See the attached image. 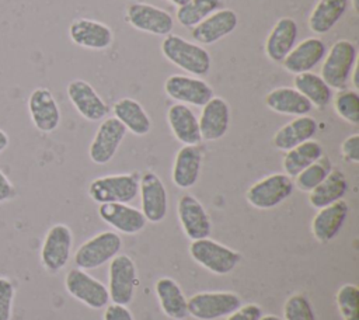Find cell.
I'll use <instances>...</instances> for the list:
<instances>
[{"mask_svg":"<svg viewBox=\"0 0 359 320\" xmlns=\"http://www.w3.org/2000/svg\"><path fill=\"white\" fill-rule=\"evenodd\" d=\"M160 49L168 62L191 76L203 77L210 70L212 59L209 52L202 45L191 42L177 34L165 35L161 41Z\"/></svg>","mask_w":359,"mask_h":320,"instance_id":"obj_1","label":"cell"},{"mask_svg":"<svg viewBox=\"0 0 359 320\" xmlns=\"http://www.w3.org/2000/svg\"><path fill=\"white\" fill-rule=\"evenodd\" d=\"M358 63L356 45L349 39H338L327 51L320 76L335 90L346 88L351 73Z\"/></svg>","mask_w":359,"mask_h":320,"instance_id":"obj_2","label":"cell"},{"mask_svg":"<svg viewBox=\"0 0 359 320\" xmlns=\"http://www.w3.org/2000/svg\"><path fill=\"white\" fill-rule=\"evenodd\" d=\"M189 255L196 264L215 275L230 274L241 260L240 253L209 237L192 240Z\"/></svg>","mask_w":359,"mask_h":320,"instance_id":"obj_3","label":"cell"},{"mask_svg":"<svg viewBox=\"0 0 359 320\" xmlns=\"http://www.w3.org/2000/svg\"><path fill=\"white\" fill-rule=\"evenodd\" d=\"M139 194V175L136 173L111 174L94 178L88 185V195L97 204H129Z\"/></svg>","mask_w":359,"mask_h":320,"instance_id":"obj_4","label":"cell"},{"mask_svg":"<svg viewBox=\"0 0 359 320\" xmlns=\"http://www.w3.org/2000/svg\"><path fill=\"white\" fill-rule=\"evenodd\" d=\"M293 180L285 173H273L255 181L245 192L247 202L257 209H272L285 202L293 192Z\"/></svg>","mask_w":359,"mask_h":320,"instance_id":"obj_5","label":"cell"},{"mask_svg":"<svg viewBox=\"0 0 359 320\" xmlns=\"http://www.w3.org/2000/svg\"><path fill=\"white\" fill-rule=\"evenodd\" d=\"M122 239L116 232H101L86 240L74 253V264L81 269H94L119 254Z\"/></svg>","mask_w":359,"mask_h":320,"instance_id":"obj_6","label":"cell"},{"mask_svg":"<svg viewBox=\"0 0 359 320\" xmlns=\"http://www.w3.org/2000/svg\"><path fill=\"white\" fill-rule=\"evenodd\" d=\"M137 286V272L133 260L126 254H118L109 261L108 293L112 303L129 305Z\"/></svg>","mask_w":359,"mask_h":320,"instance_id":"obj_7","label":"cell"},{"mask_svg":"<svg viewBox=\"0 0 359 320\" xmlns=\"http://www.w3.org/2000/svg\"><path fill=\"white\" fill-rule=\"evenodd\" d=\"M188 314L196 320H215L229 316L241 306V299L234 292H198L188 302Z\"/></svg>","mask_w":359,"mask_h":320,"instance_id":"obj_8","label":"cell"},{"mask_svg":"<svg viewBox=\"0 0 359 320\" xmlns=\"http://www.w3.org/2000/svg\"><path fill=\"white\" fill-rule=\"evenodd\" d=\"M73 246V233L65 223L50 226L41 246V262L49 272H57L66 267Z\"/></svg>","mask_w":359,"mask_h":320,"instance_id":"obj_9","label":"cell"},{"mask_svg":"<svg viewBox=\"0 0 359 320\" xmlns=\"http://www.w3.org/2000/svg\"><path fill=\"white\" fill-rule=\"evenodd\" d=\"M125 20L132 28L158 36L171 34L174 28L172 15L149 3H130L125 11Z\"/></svg>","mask_w":359,"mask_h":320,"instance_id":"obj_10","label":"cell"},{"mask_svg":"<svg viewBox=\"0 0 359 320\" xmlns=\"http://www.w3.org/2000/svg\"><path fill=\"white\" fill-rule=\"evenodd\" d=\"M65 288L70 296L90 309H102L109 302L107 286L81 268H72L66 274Z\"/></svg>","mask_w":359,"mask_h":320,"instance_id":"obj_11","label":"cell"},{"mask_svg":"<svg viewBox=\"0 0 359 320\" xmlns=\"http://www.w3.org/2000/svg\"><path fill=\"white\" fill-rule=\"evenodd\" d=\"M164 93L175 102L194 107H203L213 97V88L206 80L185 74H171L167 77Z\"/></svg>","mask_w":359,"mask_h":320,"instance_id":"obj_12","label":"cell"},{"mask_svg":"<svg viewBox=\"0 0 359 320\" xmlns=\"http://www.w3.org/2000/svg\"><path fill=\"white\" fill-rule=\"evenodd\" d=\"M139 194L142 213L150 223L161 222L168 211V194L161 178L153 171H144L139 177Z\"/></svg>","mask_w":359,"mask_h":320,"instance_id":"obj_13","label":"cell"},{"mask_svg":"<svg viewBox=\"0 0 359 320\" xmlns=\"http://www.w3.org/2000/svg\"><path fill=\"white\" fill-rule=\"evenodd\" d=\"M125 135L126 129L116 118H104L90 143V160L95 164L109 163L123 142Z\"/></svg>","mask_w":359,"mask_h":320,"instance_id":"obj_14","label":"cell"},{"mask_svg":"<svg viewBox=\"0 0 359 320\" xmlns=\"http://www.w3.org/2000/svg\"><path fill=\"white\" fill-rule=\"evenodd\" d=\"M66 91L70 102L84 119L95 122L107 116V102L88 81L83 79H74L67 84Z\"/></svg>","mask_w":359,"mask_h":320,"instance_id":"obj_15","label":"cell"},{"mask_svg":"<svg viewBox=\"0 0 359 320\" xmlns=\"http://www.w3.org/2000/svg\"><path fill=\"white\" fill-rule=\"evenodd\" d=\"M177 213L185 236L191 240L209 237L212 233L210 218L203 205L191 194L180 196Z\"/></svg>","mask_w":359,"mask_h":320,"instance_id":"obj_16","label":"cell"},{"mask_svg":"<svg viewBox=\"0 0 359 320\" xmlns=\"http://www.w3.org/2000/svg\"><path fill=\"white\" fill-rule=\"evenodd\" d=\"M28 112L34 126L42 133H50L60 124L59 105L46 87H36L28 97Z\"/></svg>","mask_w":359,"mask_h":320,"instance_id":"obj_17","label":"cell"},{"mask_svg":"<svg viewBox=\"0 0 359 320\" xmlns=\"http://www.w3.org/2000/svg\"><path fill=\"white\" fill-rule=\"evenodd\" d=\"M67 32L74 45L91 51H104L114 42L112 29L107 24L91 18L73 20Z\"/></svg>","mask_w":359,"mask_h":320,"instance_id":"obj_18","label":"cell"},{"mask_svg":"<svg viewBox=\"0 0 359 320\" xmlns=\"http://www.w3.org/2000/svg\"><path fill=\"white\" fill-rule=\"evenodd\" d=\"M238 25V15L231 8H219L198 25L191 28L192 39L196 44L213 45L230 35Z\"/></svg>","mask_w":359,"mask_h":320,"instance_id":"obj_19","label":"cell"},{"mask_svg":"<svg viewBox=\"0 0 359 320\" xmlns=\"http://www.w3.org/2000/svg\"><path fill=\"white\" fill-rule=\"evenodd\" d=\"M201 138L208 142H215L222 139L230 125V107L229 102L213 95L203 107L201 116L198 118Z\"/></svg>","mask_w":359,"mask_h":320,"instance_id":"obj_20","label":"cell"},{"mask_svg":"<svg viewBox=\"0 0 359 320\" xmlns=\"http://www.w3.org/2000/svg\"><path fill=\"white\" fill-rule=\"evenodd\" d=\"M327 46L323 39L317 36H309L296 44L292 51L282 60V66L292 74L311 72L325 56Z\"/></svg>","mask_w":359,"mask_h":320,"instance_id":"obj_21","label":"cell"},{"mask_svg":"<svg viewBox=\"0 0 359 320\" xmlns=\"http://www.w3.org/2000/svg\"><path fill=\"white\" fill-rule=\"evenodd\" d=\"M100 218L123 234H136L147 223L140 209L122 202L101 204L98 208Z\"/></svg>","mask_w":359,"mask_h":320,"instance_id":"obj_22","label":"cell"},{"mask_svg":"<svg viewBox=\"0 0 359 320\" xmlns=\"http://www.w3.org/2000/svg\"><path fill=\"white\" fill-rule=\"evenodd\" d=\"M203 152L199 145H184L174 157L171 180L175 187L188 189L194 187L199 178L202 168Z\"/></svg>","mask_w":359,"mask_h":320,"instance_id":"obj_23","label":"cell"},{"mask_svg":"<svg viewBox=\"0 0 359 320\" xmlns=\"http://www.w3.org/2000/svg\"><path fill=\"white\" fill-rule=\"evenodd\" d=\"M299 28L293 18L282 17L271 28L265 39V55L273 63H282L296 45Z\"/></svg>","mask_w":359,"mask_h":320,"instance_id":"obj_24","label":"cell"},{"mask_svg":"<svg viewBox=\"0 0 359 320\" xmlns=\"http://www.w3.org/2000/svg\"><path fill=\"white\" fill-rule=\"evenodd\" d=\"M349 206L344 199L320 208L311 220V233L320 243L331 241L341 230L348 218Z\"/></svg>","mask_w":359,"mask_h":320,"instance_id":"obj_25","label":"cell"},{"mask_svg":"<svg viewBox=\"0 0 359 320\" xmlns=\"http://www.w3.org/2000/svg\"><path fill=\"white\" fill-rule=\"evenodd\" d=\"M167 122L174 138L182 145H199V122L189 105L175 102L167 111Z\"/></svg>","mask_w":359,"mask_h":320,"instance_id":"obj_26","label":"cell"},{"mask_svg":"<svg viewBox=\"0 0 359 320\" xmlns=\"http://www.w3.org/2000/svg\"><path fill=\"white\" fill-rule=\"evenodd\" d=\"M317 129L318 125L313 116H294L292 121H289L275 132L272 143L278 150L287 152L289 149L313 139Z\"/></svg>","mask_w":359,"mask_h":320,"instance_id":"obj_27","label":"cell"},{"mask_svg":"<svg viewBox=\"0 0 359 320\" xmlns=\"http://www.w3.org/2000/svg\"><path fill=\"white\" fill-rule=\"evenodd\" d=\"M265 105L282 115L290 116H303L309 115L313 109V105L309 100L300 94L294 87H275L265 95Z\"/></svg>","mask_w":359,"mask_h":320,"instance_id":"obj_28","label":"cell"},{"mask_svg":"<svg viewBox=\"0 0 359 320\" xmlns=\"http://www.w3.org/2000/svg\"><path fill=\"white\" fill-rule=\"evenodd\" d=\"M112 114L114 118H116L126 131L136 136H144L151 129V119L149 114L139 101L130 97L119 98L112 105Z\"/></svg>","mask_w":359,"mask_h":320,"instance_id":"obj_29","label":"cell"},{"mask_svg":"<svg viewBox=\"0 0 359 320\" xmlns=\"http://www.w3.org/2000/svg\"><path fill=\"white\" fill-rule=\"evenodd\" d=\"M154 291L161 310L165 316L174 320H182L188 314V299L185 298L181 286L172 278L163 276L157 279Z\"/></svg>","mask_w":359,"mask_h":320,"instance_id":"obj_30","label":"cell"},{"mask_svg":"<svg viewBox=\"0 0 359 320\" xmlns=\"http://www.w3.org/2000/svg\"><path fill=\"white\" fill-rule=\"evenodd\" d=\"M348 191V180L344 171L332 168L331 173L309 192V204L316 208H324L345 196Z\"/></svg>","mask_w":359,"mask_h":320,"instance_id":"obj_31","label":"cell"},{"mask_svg":"<svg viewBox=\"0 0 359 320\" xmlns=\"http://www.w3.org/2000/svg\"><path fill=\"white\" fill-rule=\"evenodd\" d=\"M348 8V0H318L309 15V28L314 34L331 31Z\"/></svg>","mask_w":359,"mask_h":320,"instance_id":"obj_32","label":"cell"},{"mask_svg":"<svg viewBox=\"0 0 359 320\" xmlns=\"http://www.w3.org/2000/svg\"><path fill=\"white\" fill-rule=\"evenodd\" d=\"M293 86L309 100L313 107L318 109L325 108L332 100V88L323 80L320 74L314 72L294 74Z\"/></svg>","mask_w":359,"mask_h":320,"instance_id":"obj_33","label":"cell"},{"mask_svg":"<svg viewBox=\"0 0 359 320\" xmlns=\"http://www.w3.org/2000/svg\"><path fill=\"white\" fill-rule=\"evenodd\" d=\"M323 156V146L317 140H306L289 149L282 160V167L286 175L296 177L303 168L314 163Z\"/></svg>","mask_w":359,"mask_h":320,"instance_id":"obj_34","label":"cell"},{"mask_svg":"<svg viewBox=\"0 0 359 320\" xmlns=\"http://www.w3.org/2000/svg\"><path fill=\"white\" fill-rule=\"evenodd\" d=\"M222 0H189L177 10V20L185 28H194L202 20L219 10Z\"/></svg>","mask_w":359,"mask_h":320,"instance_id":"obj_35","label":"cell"},{"mask_svg":"<svg viewBox=\"0 0 359 320\" xmlns=\"http://www.w3.org/2000/svg\"><path fill=\"white\" fill-rule=\"evenodd\" d=\"M332 170V163L328 156H321L318 160L303 168L294 178L293 184L297 189L303 192H310L314 189Z\"/></svg>","mask_w":359,"mask_h":320,"instance_id":"obj_36","label":"cell"},{"mask_svg":"<svg viewBox=\"0 0 359 320\" xmlns=\"http://www.w3.org/2000/svg\"><path fill=\"white\" fill-rule=\"evenodd\" d=\"M334 109L345 122L359 124V94L353 88L338 90L334 97Z\"/></svg>","mask_w":359,"mask_h":320,"instance_id":"obj_37","label":"cell"},{"mask_svg":"<svg viewBox=\"0 0 359 320\" xmlns=\"http://www.w3.org/2000/svg\"><path fill=\"white\" fill-rule=\"evenodd\" d=\"M337 306L344 320H359V289L353 284L342 285L337 292Z\"/></svg>","mask_w":359,"mask_h":320,"instance_id":"obj_38","label":"cell"},{"mask_svg":"<svg viewBox=\"0 0 359 320\" xmlns=\"http://www.w3.org/2000/svg\"><path fill=\"white\" fill-rule=\"evenodd\" d=\"M283 320H316L310 300L303 293H293L283 305Z\"/></svg>","mask_w":359,"mask_h":320,"instance_id":"obj_39","label":"cell"},{"mask_svg":"<svg viewBox=\"0 0 359 320\" xmlns=\"http://www.w3.org/2000/svg\"><path fill=\"white\" fill-rule=\"evenodd\" d=\"M15 285L7 276H0V320H11Z\"/></svg>","mask_w":359,"mask_h":320,"instance_id":"obj_40","label":"cell"},{"mask_svg":"<svg viewBox=\"0 0 359 320\" xmlns=\"http://www.w3.org/2000/svg\"><path fill=\"white\" fill-rule=\"evenodd\" d=\"M342 159L348 163L358 164L359 163V135L353 133L344 139L341 145Z\"/></svg>","mask_w":359,"mask_h":320,"instance_id":"obj_41","label":"cell"},{"mask_svg":"<svg viewBox=\"0 0 359 320\" xmlns=\"http://www.w3.org/2000/svg\"><path fill=\"white\" fill-rule=\"evenodd\" d=\"M262 316V309L255 303H247L240 306L233 313L227 316L226 320H259Z\"/></svg>","mask_w":359,"mask_h":320,"instance_id":"obj_42","label":"cell"},{"mask_svg":"<svg viewBox=\"0 0 359 320\" xmlns=\"http://www.w3.org/2000/svg\"><path fill=\"white\" fill-rule=\"evenodd\" d=\"M104 320H135V319L125 305L111 303V305H107L105 307Z\"/></svg>","mask_w":359,"mask_h":320,"instance_id":"obj_43","label":"cell"},{"mask_svg":"<svg viewBox=\"0 0 359 320\" xmlns=\"http://www.w3.org/2000/svg\"><path fill=\"white\" fill-rule=\"evenodd\" d=\"M17 196V189L8 177L0 170V204L8 202Z\"/></svg>","mask_w":359,"mask_h":320,"instance_id":"obj_44","label":"cell"},{"mask_svg":"<svg viewBox=\"0 0 359 320\" xmlns=\"http://www.w3.org/2000/svg\"><path fill=\"white\" fill-rule=\"evenodd\" d=\"M8 143H10L8 135L3 129H0V153L8 147Z\"/></svg>","mask_w":359,"mask_h":320,"instance_id":"obj_45","label":"cell"},{"mask_svg":"<svg viewBox=\"0 0 359 320\" xmlns=\"http://www.w3.org/2000/svg\"><path fill=\"white\" fill-rule=\"evenodd\" d=\"M167 1H170L171 4H174V6H177V7H181V6H184L185 3H188L189 0H167Z\"/></svg>","mask_w":359,"mask_h":320,"instance_id":"obj_46","label":"cell"},{"mask_svg":"<svg viewBox=\"0 0 359 320\" xmlns=\"http://www.w3.org/2000/svg\"><path fill=\"white\" fill-rule=\"evenodd\" d=\"M259 320H282V319L275 314H266V316H261Z\"/></svg>","mask_w":359,"mask_h":320,"instance_id":"obj_47","label":"cell"},{"mask_svg":"<svg viewBox=\"0 0 359 320\" xmlns=\"http://www.w3.org/2000/svg\"><path fill=\"white\" fill-rule=\"evenodd\" d=\"M352 8L358 14V0H352Z\"/></svg>","mask_w":359,"mask_h":320,"instance_id":"obj_48","label":"cell"}]
</instances>
